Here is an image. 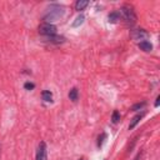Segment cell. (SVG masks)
<instances>
[{
	"mask_svg": "<svg viewBox=\"0 0 160 160\" xmlns=\"http://www.w3.org/2000/svg\"><path fill=\"white\" fill-rule=\"evenodd\" d=\"M62 15H64V8L62 6H60V5H51L49 11L44 16V20H45V22L51 24V21H56Z\"/></svg>",
	"mask_w": 160,
	"mask_h": 160,
	"instance_id": "cell-1",
	"label": "cell"
},
{
	"mask_svg": "<svg viewBox=\"0 0 160 160\" xmlns=\"http://www.w3.org/2000/svg\"><path fill=\"white\" fill-rule=\"evenodd\" d=\"M119 12H120V16H122L124 20H125L128 24H130V25L135 24V21H136V14H135L134 8H132L131 5H128V4L122 5Z\"/></svg>",
	"mask_w": 160,
	"mask_h": 160,
	"instance_id": "cell-2",
	"label": "cell"
},
{
	"mask_svg": "<svg viewBox=\"0 0 160 160\" xmlns=\"http://www.w3.org/2000/svg\"><path fill=\"white\" fill-rule=\"evenodd\" d=\"M39 32L44 36H52V35H56V28L55 25L52 24H49V22H42L40 26H39Z\"/></svg>",
	"mask_w": 160,
	"mask_h": 160,
	"instance_id": "cell-3",
	"label": "cell"
},
{
	"mask_svg": "<svg viewBox=\"0 0 160 160\" xmlns=\"http://www.w3.org/2000/svg\"><path fill=\"white\" fill-rule=\"evenodd\" d=\"M48 159V151H46V144L41 141L36 150V160H46Z\"/></svg>",
	"mask_w": 160,
	"mask_h": 160,
	"instance_id": "cell-4",
	"label": "cell"
},
{
	"mask_svg": "<svg viewBox=\"0 0 160 160\" xmlns=\"http://www.w3.org/2000/svg\"><path fill=\"white\" fill-rule=\"evenodd\" d=\"M149 34L144 30V29H136V30H132V38L136 39V40H142V38H146Z\"/></svg>",
	"mask_w": 160,
	"mask_h": 160,
	"instance_id": "cell-5",
	"label": "cell"
},
{
	"mask_svg": "<svg viewBox=\"0 0 160 160\" xmlns=\"http://www.w3.org/2000/svg\"><path fill=\"white\" fill-rule=\"evenodd\" d=\"M138 46H139L142 51H145V52H149V51L152 50V45H151V42H150V41H146V40L140 41V42L138 44Z\"/></svg>",
	"mask_w": 160,
	"mask_h": 160,
	"instance_id": "cell-6",
	"label": "cell"
},
{
	"mask_svg": "<svg viewBox=\"0 0 160 160\" xmlns=\"http://www.w3.org/2000/svg\"><path fill=\"white\" fill-rule=\"evenodd\" d=\"M144 116V112H140V114H136L134 118H132V120L130 121V125H129V129H134L135 126H136V124L141 120V118Z\"/></svg>",
	"mask_w": 160,
	"mask_h": 160,
	"instance_id": "cell-7",
	"label": "cell"
},
{
	"mask_svg": "<svg viewBox=\"0 0 160 160\" xmlns=\"http://www.w3.org/2000/svg\"><path fill=\"white\" fill-rule=\"evenodd\" d=\"M88 5H89V1H88V0H78V1L75 2V9H76L78 11H80V10H84Z\"/></svg>",
	"mask_w": 160,
	"mask_h": 160,
	"instance_id": "cell-8",
	"label": "cell"
},
{
	"mask_svg": "<svg viewBox=\"0 0 160 160\" xmlns=\"http://www.w3.org/2000/svg\"><path fill=\"white\" fill-rule=\"evenodd\" d=\"M108 19H109V22L114 24V22H116V21L120 19V12H119V11H114V12H111V14L108 16Z\"/></svg>",
	"mask_w": 160,
	"mask_h": 160,
	"instance_id": "cell-9",
	"label": "cell"
},
{
	"mask_svg": "<svg viewBox=\"0 0 160 160\" xmlns=\"http://www.w3.org/2000/svg\"><path fill=\"white\" fill-rule=\"evenodd\" d=\"M50 42H56V44H60V42H64V38L62 36H59V35H52V36H48L46 38Z\"/></svg>",
	"mask_w": 160,
	"mask_h": 160,
	"instance_id": "cell-10",
	"label": "cell"
},
{
	"mask_svg": "<svg viewBox=\"0 0 160 160\" xmlns=\"http://www.w3.org/2000/svg\"><path fill=\"white\" fill-rule=\"evenodd\" d=\"M78 95H79V92H78V89L76 88H72L69 91V99L72 100V101H76L78 100Z\"/></svg>",
	"mask_w": 160,
	"mask_h": 160,
	"instance_id": "cell-11",
	"label": "cell"
},
{
	"mask_svg": "<svg viewBox=\"0 0 160 160\" xmlns=\"http://www.w3.org/2000/svg\"><path fill=\"white\" fill-rule=\"evenodd\" d=\"M84 20H85V16H84V15H79V16L75 19V21L72 22V26H74V28H78L79 25H81V24L84 22Z\"/></svg>",
	"mask_w": 160,
	"mask_h": 160,
	"instance_id": "cell-12",
	"label": "cell"
},
{
	"mask_svg": "<svg viewBox=\"0 0 160 160\" xmlns=\"http://www.w3.org/2000/svg\"><path fill=\"white\" fill-rule=\"evenodd\" d=\"M42 99L45 101H52V94H51V91H49V90L42 91Z\"/></svg>",
	"mask_w": 160,
	"mask_h": 160,
	"instance_id": "cell-13",
	"label": "cell"
},
{
	"mask_svg": "<svg viewBox=\"0 0 160 160\" xmlns=\"http://www.w3.org/2000/svg\"><path fill=\"white\" fill-rule=\"evenodd\" d=\"M145 105H146V102H145V101H142V102H138V104L132 105L131 110H132V111H138V110H141V109H142Z\"/></svg>",
	"mask_w": 160,
	"mask_h": 160,
	"instance_id": "cell-14",
	"label": "cell"
},
{
	"mask_svg": "<svg viewBox=\"0 0 160 160\" xmlns=\"http://www.w3.org/2000/svg\"><path fill=\"white\" fill-rule=\"evenodd\" d=\"M119 120H120V112L115 110V111L112 112V115H111V121H112L114 124H116Z\"/></svg>",
	"mask_w": 160,
	"mask_h": 160,
	"instance_id": "cell-15",
	"label": "cell"
},
{
	"mask_svg": "<svg viewBox=\"0 0 160 160\" xmlns=\"http://www.w3.org/2000/svg\"><path fill=\"white\" fill-rule=\"evenodd\" d=\"M106 139V134L105 132H102L99 138H98V148H101V145H102V142H104V140Z\"/></svg>",
	"mask_w": 160,
	"mask_h": 160,
	"instance_id": "cell-16",
	"label": "cell"
},
{
	"mask_svg": "<svg viewBox=\"0 0 160 160\" xmlns=\"http://www.w3.org/2000/svg\"><path fill=\"white\" fill-rule=\"evenodd\" d=\"M24 88H25L26 90H32V89L35 88V85H34L32 82H25V84H24Z\"/></svg>",
	"mask_w": 160,
	"mask_h": 160,
	"instance_id": "cell-17",
	"label": "cell"
},
{
	"mask_svg": "<svg viewBox=\"0 0 160 160\" xmlns=\"http://www.w3.org/2000/svg\"><path fill=\"white\" fill-rule=\"evenodd\" d=\"M159 104H160V96H158V98H156V101H155V104H154V105H155V108H158V106H159Z\"/></svg>",
	"mask_w": 160,
	"mask_h": 160,
	"instance_id": "cell-18",
	"label": "cell"
},
{
	"mask_svg": "<svg viewBox=\"0 0 160 160\" xmlns=\"http://www.w3.org/2000/svg\"><path fill=\"white\" fill-rule=\"evenodd\" d=\"M140 155H141V154H138V155L135 156V159H134V160H139V159H140Z\"/></svg>",
	"mask_w": 160,
	"mask_h": 160,
	"instance_id": "cell-19",
	"label": "cell"
},
{
	"mask_svg": "<svg viewBox=\"0 0 160 160\" xmlns=\"http://www.w3.org/2000/svg\"><path fill=\"white\" fill-rule=\"evenodd\" d=\"M80 160H84V159H80Z\"/></svg>",
	"mask_w": 160,
	"mask_h": 160,
	"instance_id": "cell-20",
	"label": "cell"
}]
</instances>
